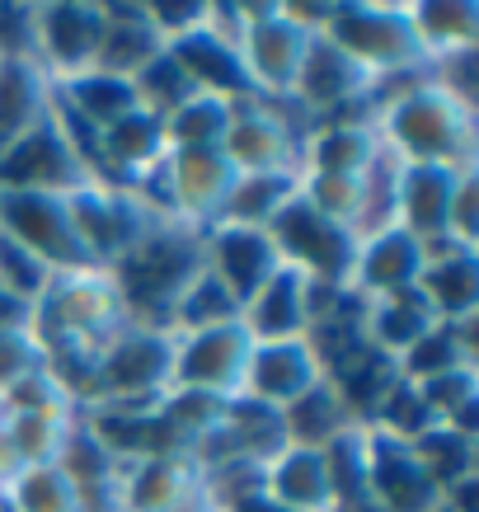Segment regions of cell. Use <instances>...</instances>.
<instances>
[{"label": "cell", "instance_id": "6da1fadb", "mask_svg": "<svg viewBox=\"0 0 479 512\" xmlns=\"http://www.w3.org/2000/svg\"><path fill=\"white\" fill-rule=\"evenodd\" d=\"M202 268H207V259H202V226L179 217H155L104 273H109L113 292H118L127 325L170 334L174 301L184 296V287L198 278Z\"/></svg>", "mask_w": 479, "mask_h": 512}, {"label": "cell", "instance_id": "7a4b0ae2", "mask_svg": "<svg viewBox=\"0 0 479 512\" xmlns=\"http://www.w3.org/2000/svg\"><path fill=\"white\" fill-rule=\"evenodd\" d=\"M376 137L404 165H451V170H475V113L461 109L451 94H442L428 80L395 99L376 118Z\"/></svg>", "mask_w": 479, "mask_h": 512}, {"label": "cell", "instance_id": "3957f363", "mask_svg": "<svg viewBox=\"0 0 479 512\" xmlns=\"http://www.w3.org/2000/svg\"><path fill=\"white\" fill-rule=\"evenodd\" d=\"M174 353H179V339H174V334L123 325L99 348V357H94L90 390H85V404H80V409L165 400V390H170V381H174Z\"/></svg>", "mask_w": 479, "mask_h": 512}, {"label": "cell", "instance_id": "277c9868", "mask_svg": "<svg viewBox=\"0 0 479 512\" xmlns=\"http://www.w3.org/2000/svg\"><path fill=\"white\" fill-rule=\"evenodd\" d=\"M268 240L278 249V259L287 268H296L301 278H315V282H334V287H348L353 282V264H357V240L353 226L315 212L301 188L296 198L282 207L278 217L268 221Z\"/></svg>", "mask_w": 479, "mask_h": 512}, {"label": "cell", "instance_id": "5b68a950", "mask_svg": "<svg viewBox=\"0 0 479 512\" xmlns=\"http://www.w3.org/2000/svg\"><path fill=\"white\" fill-rule=\"evenodd\" d=\"M325 38L367 66L371 76L428 62L409 24V5H334Z\"/></svg>", "mask_w": 479, "mask_h": 512}, {"label": "cell", "instance_id": "8992f818", "mask_svg": "<svg viewBox=\"0 0 479 512\" xmlns=\"http://www.w3.org/2000/svg\"><path fill=\"white\" fill-rule=\"evenodd\" d=\"M0 231L29 249L33 259H43L52 273L94 268L71 226L66 193H0Z\"/></svg>", "mask_w": 479, "mask_h": 512}, {"label": "cell", "instance_id": "52a82bcc", "mask_svg": "<svg viewBox=\"0 0 479 512\" xmlns=\"http://www.w3.org/2000/svg\"><path fill=\"white\" fill-rule=\"evenodd\" d=\"M85 184H90V174L66 146L52 113H47V123H38L0 151V193H76Z\"/></svg>", "mask_w": 479, "mask_h": 512}, {"label": "cell", "instance_id": "ba28073f", "mask_svg": "<svg viewBox=\"0 0 479 512\" xmlns=\"http://www.w3.org/2000/svg\"><path fill=\"white\" fill-rule=\"evenodd\" d=\"M66 207H71V226H76L80 245H85L94 268H109L113 259L155 221L137 202L132 188L85 184V188H76V193H66Z\"/></svg>", "mask_w": 479, "mask_h": 512}, {"label": "cell", "instance_id": "9c48e42d", "mask_svg": "<svg viewBox=\"0 0 479 512\" xmlns=\"http://www.w3.org/2000/svg\"><path fill=\"white\" fill-rule=\"evenodd\" d=\"M245 43H240V57H245L249 76L259 85L263 99H287L296 85V71H301V57L310 47V33L296 29L292 19L282 15V5H245Z\"/></svg>", "mask_w": 479, "mask_h": 512}, {"label": "cell", "instance_id": "30bf717a", "mask_svg": "<svg viewBox=\"0 0 479 512\" xmlns=\"http://www.w3.org/2000/svg\"><path fill=\"white\" fill-rule=\"evenodd\" d=\"M254 339L245 334V325H217L202 334H184L179 353H174V381L170 390H202V395H221L231 400L245 386V362Z\"/></svg>", "mask_w": 479, "mask_h": 512}, {"label": "cell", "instance_id": "8fae6325", "mask_svg": "<svg viewBox=\"0 0 479 512\" xmlns=\"http://www.w3.org/2000/svg\"><path fill=\"white\" fill-rule=\"evenodd\" d=\"M221 156L235 165V174H273V170H292L301 174V141L287 132L282 113L273 99H249L235 104L226 141H221Z\"/></svg>", "mask_w": 479, "mask_h": 512}, {"label": "cell", "instance_id": "7c38bea8", "mask_svg": "<svg viewBox=\"0 0 479 512\" xmlns=\"http://www.w3.org/2000/svg\"><path fill=\"white\" fill-rule=\"evenodd\" d=\"M367 85H371L367 66L353 62L343 47H334L325 33H320V38H310L306 57H301L292 99L315 118V123H325V118H334V113L362 104V99H367Z\"/></svg>", "mask_w": 479, "mask_h": 512}, {"label": "cell", "instance_id": "4fadbf2b", "mask_svg": "<svg viewBox=\"0 0 479 512\" xmlns=\"http://www.w3.org/2000/svg\"><path fill=\"white\" fill-rule=\"evenodd\" d=\"M362 451H367V489L381 512H433L442 503V489L418 466L409 442L362 428Z\"/></svg>", "mask_w": 479, "mask_h": 512}, {"label": "cell", "instance_id": "5bb4252c", "mask_svg": "<svg viewBox=\"0 0 479 512\" xmlns=\"http://www.w3.org/2000/svg\"><path fill=\"white\" fill-rule=\"evenodd\" d=\"M33 33H38V66L47 76H80V71H94L99 38H104V10L99 5H38Z\"/></svg>", "mask_w": 479, "mask_h": 512}, {"label": "cell", "instance_id": "9a60e30c", "mask_svg": "<svg viewBox=\"0 0 479 512\" xmlns=\"http://www.w3.org/2000/svg\"><path fill=\"white\" fill-rule=\"evenodd\" d=\"M202 259H207V273L226 282V292L240 301V311H245L249 296L259 292L263 282L282 268L268 231H254V226H226V221H217V226L202 231Z\"/></svg>", "mask_w": 479, "mask_h": 512}, {"label": "cell", "instance_id": "2e32d148", "mask_svg": "<svg viewBox=\"0 0 479 512\" xmlns=\"http://www.w3.org/2000/svg\"><path fill=\"white\" fill-rule=\"evenodd\" d=\"M423 278L418 292L433 306L437 320H465L479 311V249L456 240V235H437L423 245Z\"/></svg>", "mask_w": 479, "mask_h": 512}, {"label": "cell", "instance_id": "e0dca14e", "mask_svg": "<svg viewBox=\"0 0 479 512\" xmlns=\"http://www.w3.org/2000/svg\"><path fill=\"white\" fill-rule=\"evenodd\" d=\"M160 170H165L179 221H193V226L207 231L235 184V165L221 156V146L217 151H170Z\"/></svg>", "mask_w": 479, "mask_h": 512}, {"label": "cell", "instance_id": "ac0fdd59", "mask_svg": "<svg viewBox=\"0 0 479 512\" xmlns=\"http://www.w3.org/2000/svg\"><path fill=\"white\" fill-rule=\"evenodd\" d=\"M165 52L184 66V76L193 80L198 94H212V99H226V104H249V99H259V85L249 76L240 47L221 43V38H212L207 29L188 33L179 43H165Z\"/></svg>", "mask_w": 479, "mask_h": 512}, {"label": "cell", "instance_id": "d6986e66", "mask_svg": "<svg viewBox=\"0 0 479 512\" xmlns=\"http://www.w3.org/2000/svg\"><path fill=\"white\" fill-rule=\"evenodd\" d=\"M423 264H428L423 259V240H414L404 226H386V231L367 235L357 245V264H353V282L348 287L357 296H367V301L409 292L423 278Z\"/></svg>", "mask_w": 479, "mask_h": 512}, {"label": "cell", "instance_id": "ffe728a7", "mask_svg": "<svg viewBox=\"0 0 479 512\" xmlns=\"http://www.w3.org/2000/svg\"><path fill=\"white\" fill-rule=\"evenodd\" d=\"M315 381H325L320 362L310 353L306 339H278V343H254L245 362V395L287 409L296 395H306Z\"/></svg>", "mask_w": 479, "mask_h": 512}, {"label": "cell", "instance_id": "44dd1931", "mask_svg": "<svg viewBox=\"0 0 479 512\" xmlns=\"http://www.w3.org/2000/svg\"><path fill=\"white\" fill-rule=\"evenodd\" d=\"M325 381L334 386V395L343 400V409L353 414L357 428H367L371 414H376V404L390 395V386L400 381V357L386 353V348H376V343H362L353 353L334 362L325 372Z\"/></svg>", "mask_w": 479, "mask_h": 512}, {"label": "cell", "instance_id": "7402d4cb", "mask_svg": "<svg viewBox=\"0 0 479 512\" xmlns=\"http://www.w3.org/2000/svg\"><path fill=\"white\" fill-rule=\"evenodd\" d=\"M465 170H451V165H404L400 174V226L414 240H437L447 235L451 221V198H456V184H461Z\"/></svg>", "mask_w": 479, "mask_h": 512}, {"label": "cell", "instance_id": "603a6c76", "mask_svg": "<svg viewBox=\"0 0 479 512\" xmlns=\"http://www.w3.org/2000/svg\"><path fill=\"white\" fill-rule=\"evenodd\" d=\"M240 325L254 343H278V339H301L306 334V278L296 268L282 264L259 292L245 301Z\"/></svg>", "mask_w": 479, "mask_h": 512}, {"label": "cell", "instance_id": "cb8c5ba5", "mask_svg": "<svg viewBox=\"0 0 479 512\" xmlns=\"http://www.w3.org/2000/svg\"><path fill=\"white\" fill-rule=\"evenodd\" d=\"M198 489V466L193 456H155L123 466L118 480V512H174Z\"/></svg>", "mask_w": 479, "mask_h": 512}, {"label": "cell", "instance_id": "d4e9b609", "mask_svg": "<svg viewBox=\"0 0 479 512\" xmlns=\"http://www.w3.org/2000/svg\"><path fill=\"white\" fill-rule=\"evenodd\" d=\"M99 10H104V38H99L94 71L132 80L151 57L165 52L160 33H155L151 19H146V5H99Z\"/></svg>", "mask_w": 479, "mask_h": 512}, {"label": "cell", "instance_id": "484cf974", "mask_svg": "<svg viewBox=\"0 0 479 512\" xmlns=\"http://www.w3.org/2000/svg\"><path fill=\"white\" fill-rule=\"evenodd\" d=\"M263 494L292 512H329V466L325 451L282 447L263 466Z\"/></svg>", "mask_w": 479, "mask_h": 512}, {"label": "cell", "instance_id": "4316f807", "mask_svg": "<svg viewBox=\"0 0 479 512\" xmlns=\"http://www.w3.org/2000/svg\"><path fill=\"white\" fill-rule=\"evenodd\" d=\"M52 113V76L43 66L24 57V62H0V151L47 123Z\"/></svg>", "mask_w": 479, "mask_h": 512}, {"label": "cell", "instance_id": "83f0119b", "mask_svg": "<svg viewBox=\"0 0 479 512\" xmlns=\"http://www.w3.org/2000/svg\"><path fill=\"white\" fill-rule=\"evenodd\" d=\"M479 315H465V320H437L423 339H414L400 353V376L404 381H428V376L456 372V367H475L479 343H475Z\"/></svg>", "mask_w": 479, "mask_h": 512}, {"label": "cell", "instance_id": "f1b7e54d", "mask_svg": "<svg viewBox=\"0 0 479 512\" xmlns=\"http://www.w3.org/2000/svg\"><path fill=\"white\" fill-rule=\"evenodd\" d=\"M52 99L76 113L80 123H90L94 132H104V127H113L118 118H127L137 109L132 80L109 76V71H80V76L52 80Z\"/></svg>", "mask_w": 479, "mask_h": 512}, {"label": "cell", "instance_id": "f546056e", "mask_svg": "<svg viewBox=\"0 0 479 512\" xmlns=\"http://www.w3.org/2000/svg\"><path fill=\"white\" fill-rule=\"evenodd\" d=\"M99 146H104V160L113 165V174L132 184L141 179L146 170H155L160 160L170 156V146H165V118H155L146 109H132L127 118H118L113 127L99 132Z\"/></svg>", "mask_w": 479, "mask_h": 512}, {"label": "cell", "instance_id": "4dcf8cb0", "mask_svg": "<svg viewBox=\"0 0 479 512\" xmlns=\"http://www.w3.org/2000/svg\"><path fill=\"white\" fill-rule=\"evenodd\" d=\"M376 123H320L310 132L306 151H301V174H339V179H357L367 170V160L376 156Z\"/></svg>", "mask_w": 479, "mask_h": 512}, {"label": "cell", "instance_id": "1f68e13d", "mask_svg": "<svg viewBox=\"0 0 479 512\" xmlns=\"http://www.w3.org/2000/svg\"><path fill=\"white\" fill-rule=\"evenodd\" d=\"M353 428H357L353 414L343 409V400L334 395L329 381H315L306 395H296V400L282 409V433H287V447L325 451L334 437L353 433Z\"/></svg>", "mask_w": 479, "mask_h": 512}, {"label": "cell", "instance_id": "d6a6232c", "mask_svg": "<svg viewBox=\"0 0 479 512\" xmlns=\"http://www.w3.org/2000/svg\"><path fill=\"white\" fill-rule=\"evenodd\" d=\"M400 174L404 160L381 141L376 156L367 160V170L357 174V212H353L357 240L386 231V226H400Z\"/></svg>", "mask_w": 479, "mask_h": 512}, {"label": "cell", "instance_id": "836d02e7", "mask_svg": "<svg viewBox=\"0 0 479 512\" xmlns=\"http://www.w3.org/2000/svg\"><path fill=\"white\" fill-rule=\"evenodd\" d=\"M296 188H301V174L292 170H273V174H235L231 193L221 202L217 221L226 226H254V231H268V221L278 217L282 207L296 198ZM212 221V226H217Z\"/></svg>", "mask_w": 479, "mask_h": 512}, {"label": "cell", "instance_id": "e575fe53", "mask_svg": "<svg viewBox=\"0 0 479 512\" xmlns=\"http://www.w3.org/2000/svg\"><path fill=\"white\" fill-rule=\"evenodd\" d=\"M433 325H437V315H433V306L423 301L418 287L367 301V339L376 343V348L395 353V357H400L414 339H423Z\"/></svg>", "mask_w": 479, "mask_h": 512}, {"label": "cell", "instance_id": "d590c367", "mask_svg": "<svg viewBox=\"0 0 479 512\" xmlns=\"http://www.w3.org/2000/svg\"><path fill=\"white\" fill-rule=\"evenodd\" d=\"M409 24L423 47V57H447L465 52L479 38V5L475 0H442V5H409Z\"/></svg>", "mask_w": 479, "mask_h": 512}, {"label": "cell", "instance_id": "8d00e7d4", "mask_svg": "<svg viewBox=\"0 0 479 512\" xmlns=\"http://www.w3.org/2000/svg\"><path fill=\"white\" fill-rule=\"evenodd\" d=\"M418 395L433 409L437 423H447L465 437H479V376L475 367H456V372L428 376L418 381Z\"/></svg>", "mask_w": 479, "mask_h": 512}, {"label": "cell", "instance_id": "74e56055", "mask_svg": "<svg viewBox=\"0 0 479 512\" xmlns=\"http://www.w3.org/2000/svg\"><path fill=\"white\" fill-rule=\"evenodd\" d=\"M231 113H235V104H226V99L193 94L184 109H174L165 118V146L170 151H217L221 141H226Z\"/></svg>", "mask_w": 479, "mask_h": 512}, {"label": "cell", "instance_id": "f35d334b", "mask_svg": "<svg viewBox=\"0 0 479 512\" xmlns=\"http://www.w3.org/2000/svg\"><path fill=\"white\" fill-rule=\"evenodd\" d=\"M240 320V301L226 292V282L212 278L202 268L198 278L184 287V296L174 301V320H170V334L184 339V334H202V329H217V325H235Z\"/></svg>", "mask_w": 479, "mask_h": 512}, {"label": "cell", "instance_id": "ab89813d", "mask_svg": "<svg viewBox=\"0 0 479 512\" xmlns=\"http://www.w3.org/2000/svg\"><path fill=\"white\" fill-rule=\"evenodd\" d=\"M475 442L479 437H465V433H456V428H447V423H433V428L418 437V442H409V447H414L418 466L428 470V480L447 494L451 484H461L475 475V461H479Z\"/></svg>", "mask_w": 479, "mask_h": 512}, {"label": "cell", "instance_id": "60d3db41", "mask_svg": "<svg viewBox=\"0 0 479 512\" xmlns=\"http://www.w3.org/2000/svg\"><path fill=\"white\" fill-rule=\"evenodd\" d=\"M5 508L10 512H80L71 484L57 466H24L5 484Z\"/></svg>", "mask_w": 479, "mask_h": 512}, {"label": "cell", "instance_id": "b9f144b4", "mask_svg": "<svg viewBox=\"0 0 479 512\" xmlns=\"http://www.w3.org/2000/svg\"><path fill=\"white\" fill-rule=\"evenodd\" d=\"M80 419V414H76ZM76 419H47V414H10L5 419V442L15 451L19 470L24 466H57V451H62L66 433Z\"/></svg>", "mask_w": 479, "mask_h": 512}, {"label": "cell", "instance_id": "7bdbcfd3", "mask_svg": "<svg viewBox=\"0 0 479 512\" xmlns=\"http://www.w3.org/2000/svg\"><path fill=\"white\" fill-rule=\"evenodd\" d=\"M132 90H137V109L155 113V118H170L174 109H184L188 99H193V80L184 76V66L174 62L170 52H160L151 62L141 66L137 76H132Z\"/></svg>", "mask_w": 479, "mask_h": 512}, {"label": "cell", "instance_id": "ee69618b", "mask_svg": "<svg viewBox=\"0 0 479 512\" xmlns=\"http://www.w3.org/2000/svg\"><path fill=\"white\" fill-rule=\"evenodd\" d=\"M433 409L423 404V395H418V386L414 381H395L390 386V395L381 404H376V414H371V423L367 428H376V433H386V437H395V442H418V437L433 428Z\"/></svg>", "mask_w": 479, "mask_h": 512}, {"label": "cell", "instance_id": "f6af8a7d", "mask_svg": "<svg viewBox=\"0 0 479 512\" xmlns=\"http://www.w3.org/2000/svg\"><path fill=\"white\" fill-rule=\"evenodd\" d=\"M52 278H57V273H52L43 259H33L29 249L15 245L10 235L0 231V287H10V292L24 296V301H43Z\"/></svg>", "mask_w": 479, "mask_h": 512}, {"label": "cell", "instance_id": "bcb514c9", "mask_svg": "<svg viewBox=\"0 0 479 512\" xmlns=\"http://www.w3.org/2000/svg\"><path fill=\"white\" fill-rule=\"evenodd\" d=\"M38 5H0V62H38V33H33Z\"/></svg>", "mask_w": 479, "mask_h": 512}, {"label": "cell", "instance_id": "7dc6e473", "mask_svg": "<svg viewBox=\"0 0 479 512\" xmlns=\"http://www.w3.org/2000/svg\"><path fill=\"white\" fill-rule=\"evenodd\" d=\"M43 372V348L33 334H10V329H0V395L5 390H15L24 376Z\"/></svg>", "mask_w": 479, "mask_h": 512}, {"label": "cell", "instance_id": "c3c4849f", "mask_svg": "<svg viewBox=\"0 0 479 512\" xmlns=\"http://www.w3.org/2000/svg\"><path fill=\"white\" fill-rule=\"evenodd\" d=\"M447 235H456V240H465V245H475L479 240V174L475 170H465L461 184H456Z\"/></svg>", "mask_w": 479, "mask_h": 512}, {"label": "cell", "instance_id": "681fc988", "mask_svg": "<svg viewBox=\"0 0 479 512\" xmlns=\"http://www.w3.org/2000/svg\"><path fill=\"white\" fill-rule=\"evenodd\" d=\"M33 320H38V301H24L10 287H0V329L10 334H33Z\"/></svg>", "mask_w": 479, "mask_h": 512}, {"label": "cell", "instance_id": "f907efd6", "mask_svg": "<svg viewBox=\"0 0 479 512\" xmlns=\"http://www.w3.org/2000/svg\"><path fill=\"white\" fill-rule=\"evenodd\" d=\"M226 512H292V508H282V503H273V498H268V494L259 489V494H249V498H240V503H231Z\"/></svg>", "mask_w": 479, "mask_h": 512}, {"label": "cell", "instance_id": "816d5d0a", "mask_svg": "<svg viewBox=\"0 0 479 512\" xmlns=\"http://www.w3.org/2000/svg\"><path fill=\"white\" fill-rule=\"evenodd\" d=\"M15 470H19L15 451H10V442H5V433H0V484H10V480H15Z\"/></svg>", "mask_w": 479, "mask_h": 512}, {"label": "cell", "instance_id": "f5cc1de1", "mask_svg": "<svg viewBox=\"0 0 479 512\" xmlns=\"http://www.w3.org/2000/svg\"><path fill=\"white\" fill-rule=\"evenodd\" d=\"M5 419H10V409H5V400H0V433H5Z\"/></svg>", "mask_w": 479, "mask_h": 512}, {"label": "cell", "instance_id": "db71d44e", "mask_svg": "<svg viewBox=\"0 0 479 512\" xmlns=\"http://www.w3.org/2000/svg\"><path fill=\"white\" fill-rule=\"evenodd\" d=\"M433 512H451V508H442V503H437V508H433Z\"/></svg>", "mask_w": 479, "mask_h": 512}]
</instances>
